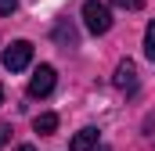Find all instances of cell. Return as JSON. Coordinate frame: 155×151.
<instances>
[{"mask_svg":"<svg viewBox=\"0 0 155 151\" xmlns=\"http://www.w3.org/2000/svg\"><path fill=\"white\" fill-rule=\"evenodd\" d=\"M83 22H87V29H90L94 36H105V33L112 29V11H108L105 4H97V0H87V4H83Z\"/></svg>","mask_w":155,"mask_h":151,"instance_id":"1","label":"cell"},{"mask_svg":"<svg viewBox=\"0 0 155 151\" xmlns=\"http://www.w3.org/2000/svg\"><path fill=\"white\" fill-rule=\"evenodd\" d=\"M0 61H4V69H11V72L29 69V61H33V43H29V40H15L11 47H4Z\"/></svg>","mask_w":155,"mask_h":151,"instance_id":"2","label":"cell"},{"mask_svg":"<svg viewBox=\"0 0 155 151\" xmlns=\"http://www.w3.org/2000/svg\"><path fill=\"white\" fill-rule=\"evenodd\" d=\"M54 69L51 65H40L36 72H33V79H29V97H47L51 90H54Z\"/></svg>","mask_w":155,"mask_h":151,"instance_id":"3","label":"cell"},{"mask_svg":"<svg viewBox=\"0 0 155 151\" xmlns=\"http://www.w3.org/2000/svg\"><path fill=\"white\" fill-rule=\"evenodd\" d=\"M112 83H116L119 90H137V69H134V61H119Z\"/></svg>","mask_w":155,"mask_h":151,"instance_id":"4","label":"cell"},{"mask_svg":"<svg viewBox=\"0 0 155 151\" xmlns=\"http://www.w3.org/2000/svg\"><path fill=\"white\" fill-rule=\"evenodd\" d=\"M94 148H97V130L94 126L79 130L76 137H72V144H69V151H94Z\"/></svg>","mask_w":155,"mask_h":151,"instance_id":"5","label":"cell"},{"mask_svg":"<svg viewBox=\"0 0 155 151\" xmlns=\"http://www.w3.org/2000/svg\"><path fill=\"white\" fill-rule=\"evenodd\" d=\"M33 130H36V133H54V130H58V115L54 112L36 115V119H33Z\"/></svg>","mask_w":155,"mask_h":151,"instance_id":"6","label":"cell"},{"mask_svg":"<svg viewBox=\"0 0 155 151\" xmlns=\"http://www.w3.org/2000/svg\"><path fill=\"white\" fill-rule=\"evenodd\" d=\"M54 40L65 43V47H76V29H72L69 22H58V25H54Z\"/></svg>","mask_w":155,"mask_h":151,"instance_id":"7","label":"cell"},{"mask_svg":"<svg viewBox=\"0 0 155 151\" xmlns=\"http://www.w3.org/2000/svg\"><path fill=\"white\" fill-rule=\"evenodd\" d=\"M144 58L155 65V22H148V29H144Z\"/></svg>","mask_w":155,"mask_h":151,"instance_id":"8","label":"cell"},{"mask_svg":"<svg viewBox=\"0 0 155 151\" xmlns=\"http://www.w3.org/2000/svg\"><path fill=\"white\" fill-rule=\"evenodd\" d=\"M116 7H123V11H141V0H112Z\"/></svg>","mask_w":155,"mask_h":151,"instance_id":"9","label":"cell"},{"mask_svg":"<svg viewBox=\"0 0 155 151\" xmlns=\"http://www.w3.org/2000/svg\"><path fill=\"white\" fill-rule=\"evenodd\" d=\"M7 140H11V126H7V122H0V148H4Z\"/></svg>","mask_w":155,"mask_h":151,"instance_id":"10","label":"cell"},{"mask_svg":"<svg viewBox=\"0 0 155 151\" xmlns=\"http://www.w3.org/2000/svg\"><path fill=\"white\" fill-rule=\"evenodd\" d=\"M15 7H18V0H0V14H11Z\"/></svg>","mask_w":155,"mask_h":151,"instance_id":"11","label":"cell"},{"mask_svg":"<svg viewBox=\"0 0 155 151\" xmlns=\"http://www.w3.org/2000/svg\"><path fill=\"white\" fill-rule=\"evenodd\" d=\"M18 151H36V148H33V144H22V148H18Z\"/></svg>","mask_w":155,"mask_h":151,"instance_id":"12","label":"cell"},{"mask_svg":"<svg viewBox=\"0 0 155 151\" xmlns=\"http://www.w3.org/2000/svg\"><path fill=\"white\" fill-rule=\"evenodd\" d=\"M0 104H4V86H0Z\"/></svg>","mask_w":155,"mask_h":151,"instance_id":"13","label":"cell"},{"mask_svg":"<svg viewBox=\"0 0 155 151\" xmlns=\"http://www.w3.org/2000/svg\"><path fill=\"white\" fill-rule=\"evenodd\" d=\"M97 151H112V148H97Z\"/></svg>","mask_w":155,"mask_h":151,"instance_id":"14","label":"cell"}]
</instances>
